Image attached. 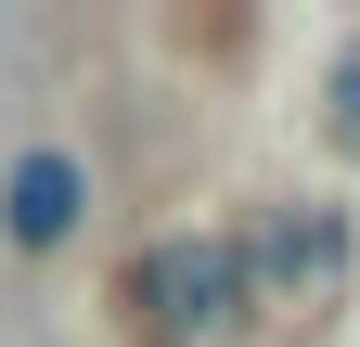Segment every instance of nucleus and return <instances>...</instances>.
<instances>
[{"mask_svg": "<svg viewBox=\"0 0 360 347\" xmlns=\"http://www.w3.org/2000/svg\"><path fill=\"white\" fill-rule=\"evenodd\" d=\"M129 309H142L155 347H219V334H245V309H257L245 232H167L142 270H129Z\"/></svg>", "mask_w": 360, "mask_h": 347, "instance_id": "obj_1", "label": "nucleus"}, {"mask_svg": "<svg viewBox=\"0 0 360 347\" xmlns=\"http://www.w3.org/2000/svg\"><path fill=\"white\" fill-rule=\"evenodd\" d=\"M77 232H90V155L52 142V129H26L0 155V244L13 257H65Z\"/></svg>", "mask_w": 360, "mask_h": 347, "instance_id": "obj_2", "label": "nucleus"}, {"mask_svg": "<svg viewBox=\"0 0 360 347\" xmlns=\"http://www.w3.org/2000/svg\"><path fill=\"white\" fill-rule=\"evenodd\" d=\"M347 270H360V244H347L335 206H283L270 232H245V283L270 296V309H335Z\"/></svg>", "mask_w": 360, "mask_h": 347, "instance_id": "obj_3", "label": "nucleus"}, {"mask_svg": "<svg viewBox=\"0 0 360 347\" xmlns=\"http://www.w3.org/2000/svg\"><path fill=\"white\" fill-rule=\"evenodd\" d=\"M335 129L360 142V39H347V65H335Z\"/></svg>", "mask_w": 360, "mask_h": 347, "instance_id": "obj_4", "label": "nucleus"}]
</instances>
